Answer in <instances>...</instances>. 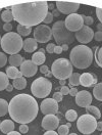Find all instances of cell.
Masks as SVG:
<instances>
[{
	"instance_id": "6da1fadb",
	"label": "cell",
	"mask_w": 102,
	"mask_h": 135,
	"mask_svg": "<svg viewBox=\"0 0 102 135\" xmlns=\"http://www.w3.org/2000/svg\"><path fill=\"white\" fill-rule=\"evenodd\" d=\"M11 11L14 21L18 23V25L31 28L33 26H39L44 21L48 13V2L34 1L16 4L11 6Z\"/></svg>"
},
{
	"instance_id": "7a4b0ae2",
	"label": "cell",
	"mask_w": 102,
	"mask_h": 135,
	"mask_svg": "<svg viewBox=\"0 0 102 135\" xmlns=\"http://www.w3.org/2000/svg\"><path fill=\"white\" fill-rule=\"evenodd\" d=\"M38 110L39 107L35 97L27 93L16 95L9 102L8 114L17 123H31L38 116Z\"/></svg>"
},
{
	"instance_id": "3957f363",
	"label": "cell",
	"mask_w": 102,
	"mask_h": 135,
	"mask_svg": "<svg viewBox=\"0 0 102 135\" xmlns=\"http://www.w3.org/2000/svg\"><path fill=\"white\" fill-rule=\"evenodd\" d=\"M94 54L92 49L83 44L74 47L69 54V61L76 69H87L93 61Z\"/></svg>"
},
{
	"instance_id": "277c9868",
	"label": "cell",
	"mask_w": 102,
	"mask_h": 135,
	"mask_svg": "<svg viewBox=\"0 0 102 135\" xmlns=\"http://www.w3.org/2000/svg\"><path fill=\"white\" fill-rule=\"evenodd\" d=\"M23 39L22 36H19L17 33L9 32L6 33L1 39V47L2 50L7 54H17L19 51L23 49Z\"/></svg>"
},
{
	"instance_id": "5b68a950",
	"label": "cell",
	"mask_w": 102,
	"mask_h": 135,
	"mask_svg": "<svg viewBox=\"0 0 102 135\" xmlns=\"http://www.w3.org/2000/svg\"><path fill=\"white\" fill-rule=\"evenodd\" d=\"M52 36L55 39L56 43L58 45H63V44H72L75 41L76 37L75 34L70 31H68V29L65 28L64 25V21H58L56 23H54L52 26Z\"/></svg>"
},
{
	"instance_id": "8992f818",
	"label": "cell",
	"mask_w": 102,
	"mask_h": 135,
	"mask_svg": "<svg viewBox=\"0 0 102 135\" xmlns=\"http://www.w3.org/2000/svg\"><path fill=\"white\" fill-rule=\"evenodd\" d=\"M52 75L58 80H67L73 74V65L67 59H58L51 66Z\"/></svg>"
},
{
	"instance_id": "52a82bcc",
	"label": "cell",
	"mask_w": 102,
	"mask_h": 135,
	"mask_svg": "<svg viewBox=\"0 0 102 135\" xmlns=\"http://www.w3.org/2000/svg\"><path fill=\"white\" fill-rule=\"evenodd\" d=\"M52 83L48 78L39 77L31 85V92L37 98H46L51 92Z\"/></svg>"
},
{
	"instance_id": "ba28073f",
	"label": "cell",
	"mask_w": 102,
	"mask_h": 135,
	"mask_svg": "<svg viewBox=\"0 0 102 135\" xmlns=\"http://www.w3.org/2000/svg\"><path fill=\"white\" fill-rule=\"evenodd\" d=\"M76 127L79 131L83 134H91L96 130L97 127V121L96 119L86 114L82 115L80 118L76 120Z\"/></svg>"
},
{
	"instance_id": "9c48e42d",
	"label": "cell",
	"mask_w": 102,
	"mask_h": 135,
	"mask_svg": "<svg viewBox=\"0 0 102 135\" xmlns=\"http://www.w3.org/2000/svg\"><path fill=\"white\" fill-rule=\"evenodd\" d=\"M65 28L70 32H78L84 27V20L82 17V15L79 13H72L68 15L67 18L64 20Z\"/></svg>"
},
{
	"instance_id": "30bf717a",
	"label": "cell",
	"mask_w": 102,
	"mask_h": 135,
	"mask_svg": "<svg viewBox=\"0 0 102 135\" xmlns=\"http://www.w3.org/2000/svg\"><path fill=\"white\" fill-rule=\"evenodd\" d=\"M52 37L51 28L46 25H39L34 31V39L39 43L48 42Z\"/></svg>"
},
{
	"instance_id": "8fae6325",
	"label": "cell",
	"mask_w": 102,
	"mask_h": 135,
	"mask_svg": "<svg viewBox=\"0 0 102 135\" xmlns=\"http://www.w3.org/2000/svg\"><path fill=\"white\" fill-rule=\"evenodd\" d=\"M75 37H76V39L79 42L82 43L84 45V44H87V43L92 41V39L94 38V32L90 27L84 25V27L81 30L76 32Z\"/></svg>"
},
{
	"instance_id": "7c38bea8",
	"label": "cell",
	"mask_w": 102,
	"mask_h": 135,
	"mask_svg": "<svg viewBox=\"0 0 102 135\" xmlns=\"http://www.w3.org/2000/svg\"><path fill=\"white\" fill-rule=\"evenodd\" d=\"M40 109L45 116L55 115L56 113H58V102L55 101L53 98H45L41 102Z\"/></svg>"
},
{
	"instance_id": "4fadbf2b",
	"label": "cell",
	"mask_w": 102,
	"mask_h": 135,
	"mask_svg": "<svg viewBox=\"0 0 102 135\" xmlns=\"http://www.w3.org/2000/svg\"><path fill=\"white\" fill-rule=\"evenodd\" d=\"M57 10L61 13L72 15L76 13V11L80 8V4L76 2H67V1H56L55 2Z\"/></svg>"
},
{
	"instance_id": "5bb4252c",
	"label": "cell",
	"mask_w": 102,
	"mask_h": 135,
	"mask_svg": "<svg viewBox=\"0 0 102 135\" xmlns=\"http://www.w3.org/2000/svg\"><path fill=\"white\" fill-rule=\"evenodd\" d=\"M59 120L55 115H47L42 120V127L46 131H54L58 128Z\"/></svg>"
},
{
	"instance_id": "9a60e30c",
	"label": "cell",
	"mask_w": 102,
	"mask_h": 135,
	"mask_svg": "<svg viewBox=\"0 0 102 135\" xmlns=\"http://www.w3.org/2000/svg\"><path fill=\"white\" fill-rule=\"evenodd\" d=\"M76 103L81 108H87L92 103V94L89 91H79L76 96Z\"/></svg>"
},
{
	"instance_id": "2e32d148",
	"label": "cell",
	"mask_w": 102,
	"mask_h": 135,
	"mask_svg": "<svg viewBox=\"0 0 102 135\" xmlns=\"http://www.w3.org/2000/svg\"><path fill=\"white\" fill-rule=\"evenodd\" d=\"M21 73L23 74V76L25 77H33L37 74V71H38V68L35 65L32 60H29L27 59L25 60L22 66H21Z\"/></svg>"
},
{
	"instance_id": "e0dca14e",
	"label": "cell",
	"mask_w": 102,
	"mask_h": 135,
	"mask_svg": "<svg viewBox=\"0 0 102 135\" xmlns=\"http://www.w3.org/2000/svg\"><path fill=\"white\" fill-rule=\"evenodd\" d=\"M80 84L84 87H90L97 84V77L91 73H84L80 77Z\"/></svg>"
},
{
	"instance_id": "ac0fdd59",
	"label": "cell",
	"mask_w": 102,
	"mask_h": 135,
	"mask_svg": "<svg viewBox=\"0 0 102 135\" xmlns=\"http://www.w3.org/2000/svg\"><path fill=\"white\" fill-rule=\"evenodd\" d=\"M38 47V42L34 38H27L23 43V49L26 52H34Z\"/></svg>"
},
{
	"instance_id": "d6986e66",
	"label": "cell",
	"mask_w": 102,
	"mask_h": 135,
	"mask_svg": "<svg viewBox=\"0 0 102 135\" xmlns=\"http://www.w3.org/2000/svg\"><path fill=\"white\" fill-rule=\"evenodd\" d=\"M14 128H16V127H14V123H13L12 120H10V119L2 121L1 124H0V130H1V132L4 133V134H8L10 132L14 131Z\"/></svg>"
},
{
	"instance_id": "ffe728a7",
	"label": "cell",
	"mask_w": 102,
	"mask_h": 135,
	"mask_svg": "<svg viewBox=\"0 0 102 135\" xmlns=\"http://www.w3.org/2000/svg\"><path fill=\"white\" fill-rule=\"evenodd\" d=\"M31 60L34 62L36 66H43V64L46 60V56H45V54L43 52L37 51V52H35L34 54L32 55V59Z\"/></svg>"
},
{
	"instance_id": "44dd1931",
	"label": "cell",
	"mask_w": 102,
	"mask_h": 135,
	"mask_svg": "<svg viewBox=\"0 0 102 135\" xmlns=\"http://www.w3.org/2000/svg\"><path fill=\"white\" fill-rule=\"evenodd\" d=\"M6 75L8 77V79H17V78H22L23 74L21 73V71H18V69L16 67H8L6 69Z\"/></svg>"
},
{
	"instance_id": "7402d4cb",
	"label": "cell",
	"mask_w": 102,
	"mask_h": 135,
	"mask_svg": "<svg viewBox=\"0 0 102 135\" xmlns=\"http://www.w3.org/2000/svg\"><path fill=\"white\" fill-rule=\"evenodd\" d=\"M8 61L10 64L11 67H21L22 64L24 62V59L21 54H13V55H10L8 59Z\"/></svg>"
},
{
	"instance_id": "603a6c76",
	"label": "cell",
	"mask_w": 102,
	"mask_h": 135,
	"mask_svg": "<svg viewBox=\"0 0 102 135\" xmlns=\"http://www.w3.org/2000/svg\"><path fill=\"white\" fill-rule=\"evenodd\" d=\"M12 85H13V88H16L17 90H23V89H25L26 86H27V79H26L25 77L17 78V79L13 80Z\"/></svg>"
},
{
	"instance_id": "cb8c5ba5",
	"label": "cell",
	"mask_w": 102,
	"mask_h": 135,
	"mask_svg": "<svg viewBox=\"0 0 102 135\" xmlns=\"http://www.w3.org/2000/svg\"><path fill=\"white\" fill-rule=\"evenodd\" d=\"M86 112H87L88 115L94 117L96 120H99V119L101 118V113H100L99 109L96 108V107H94V105H89V107H87V108H86Z\"/></svg>"
},
{
	"instance_id": "d4e9b609",
	"label": "cell",
	"mask_w": 102,
	"mask_h": 135,
	"mask_svg": "<svg viewBox=\"0 0 102 135\" xmlns=\"http://www.w3.org/2000/svg\"><path fill=\"white\" fill-rule=\"evenodd\" d=\"M9 84V79L7 75L3 72H0V91L5 90Z\"/></svg>"
},
{
	"instance_id": "484cf974",
	"label": "cell",
	"mask_w": 102,
	"mask_h": 135,
	"mask_svg": "<svg viewBox=\"0 0 102 135\" xmlns=\"http://www.w3.org/2000/svg\"><path fill=\"white\" fill-rule=\"evenodd\" d=\"M1 18H2L3 22H5V24H10V22H12V21L14 20L12 11H11V10H6V9H5L4 11H2V13H1Z\"/></svg>"
},
{
	"instance_id": "4316f807",
	"label": "cell",
	"mask_w": 102,
	"mask_h": 135,
	"mask_svg": "<svg viewBox=\"0 0 102 135\" xmlns=\"http://www.w3.org/2000/svg\"><path fill=\"white\" fill-rule=\"evenodd\" d=\"M93 95L97 100L102 101V82L97 83L93 88Z\"/></svg>"
},
{
	"instance_id": "83f0119b",
	"label": "cell",
	"mask_w": 102,
	"mask_h": 135,
	"mask_svg": "<svg viewBox=\"0 0 102 135\" xmlns=\"http://www.w3.org/2000/svg\"><path fill=\"white\" fill-rule=\"evenodd\" d=\"M17 34L19 36H29L30 34L32 33V28L30 27H26V26L17 25Z\"/></svg>"
},
{
	"instance_id": "f1b7e54d",
	"label": "cell",
	"mask_w": 102,
	"mask_h": 135,
	"mask_svg": "<svg viewBox=\"0 0 102 135\" xmlns=\"http://www.w3.org/2000/svg\"><path fill=\"white\" fill-rule=\"evenodd\" d=\"M8 107L9 103L7 101L0 98V117H3L8 113Z\"/></svg>"
},
{
	"instance_id": "f546056e",
	"label": "cell",
	"mask_w": 102,
	"mask_h": 135,
	"mask_svg": "<svg viewBox=\"0 0 102 135\" xmlns=\"http://www.w3.org/2000/svg\"><path fill=\"white\" fill-rule=\"evenodd\" d=\"M80 77H81V75L79 73H73L72 76L68 78L69 84L72 85V86H75V87L78 86V85H80Z\"/></svg>"
},
{
	"instance_id": "4dcf8cb0",
	"label": "cell",
	"mask_w": 102,
	"mask_h": 135,
	"mask_svg": "<svg viewBox=\"0 0 102 135\" xmlns=\"http://www.w3.org/2000/svg\"><path fill=\"white\" fill-rule=\"evenodd\" d=\"M65 118L69 122H74L78 119V114H76V110H68L65 113Z\"/></svg>"
},
{
	"instance_id": "1f68e13d",
	"label": "cell",
	"mask_w": 102,
	"mask_h": 135,
	"mask_svg": "<svg viewBox=\"0 0 102 135\" xmlns=\"http://www.w3.org/2000/svg\"><path fill=\"white\" fill-rule=\"evenodd\" d=\"M96 62L100 68H102V46L100 48H96Z\"/></svg>"
},
{
	"instance_id": "d6a6232c",
	"label": "cell",
	"mask_w": 102,
	"mask_h": 135,
	"mask_svg": "<svg viewBox=\"0 0 102 135\" xmlns=\"http://www.w3.org/2000/svg\"><path fill=\"white\" fill-rule=\"evenodd\" d=\"M58 134L59 135H68V132H69V128L68 127V125H61L58 128Z\"/></svg>"
},
{
	"instance_id": "836d02e7",
	"label": "cell",
	"mask_w": 102,
	"mask_h": 135,
	"mask_svg": "<svg viewBox=\"0 0 102 135\" xmlns=\"http://www.w3.org/2000/svg\"><path fill=\"white\" fill-rule=\"evenodd\" d=\"M7 60H8V59H7L6 54L3 52H0V68L4 67L7 62Z\"/></svg>"
},
{
	"instance_id": "e575fe53",
	"label": "cell",
	"mask_w": 102,
	"mask_h": 135,
	"mask_svg": "<svg viewBox=\"0 0 102 135\" xmlns=\"http://www.w3.org/2000/svg\"><path fill=\"white\" fill-rule=\"evenodd\" d=\"M82 17H83V20H84V24H85V26H89L92 25L94 23V20L92 17H86V16H84V15H82Z\"/></svg>"
},
{
	"instance_id": "d590c367",
	"label": "cell",
	"mask_w": 102,
	"mask_h": 135,
	"mask_svg": "<svg viewBox=\"0 0 102 135\" xmlns=\"http://www.w3.org/2000/svg\"><path fill=\"white\" fill-rule=\"evenodd\" d=\"M53 17H53L52 12H51V11H48V13L46 15V17L44 18V21H43V22H44L45 24H50L51 22L53 21Z\"/></svg>"
},
{
	"instance_id": "8d00e7d4",
	"label": "cell",
	"mask_w": 102,
	"mask_h": 135,
	"mask_svg": "<svg viewBox=\"0 0 102 135\" xmlns=\"http://www.w3.org/2000/svg\"><path fill=\"white\" fill-rule=\"evenodd\" d=\"M52 98H53L55 101H57V102H60V101L62 100V98H63V95H62L60 92H54Z\"/></svg>"
},
{
	"instance_id": "74e56055",
	"label": "cell",
	"mask_w": 102,
	"mask_h": 135,
	"mask_svg": "<svg viewBox=\"0 0 102 135\" xmlns=\"http://www.w3.org/2000/svg\"><path fill=\"white\" fill-rule=\"evenodd\" d=\"M55 44H53V43H49L47 46H46V51L48 52V53H53L54 52V49H55Z\"/></svg>"
},
{
	"instance_id": "f35d334b",
	"label": "cell",
	"mask_w": 102,
	"mask_h": 135,
	"mask_svg": "<svg viewBox=\"0 0 102 135\" xmlns=\"http://www.w3.org/2000/svg\"><path fill=\"white\" fill-rule=\"evenodd\" d=\"M29 131V127L27 124H22L21 126H19V133L21 134H25Z\"/></svg>"
},
{
	"instance_id": "ab89813d",
	"label": "cell",
	"mask_w": 102,
	"mask_h": 135,
	"mask_svg": "<svg viewBox=\"0 0 102 135\" xmlns=\"http://www.w3.org/2000/svg\"><path fill=\"white\" fill-rule=\"evenodd\" d=\"M94 39L98 42L102 41V31H98V32L94 33Z\"/></svg>"
},
{
	"instance_id": "60d3db41",
	"label": "cell",
	"mask_w": 102,
	"mask_h": 135,
	"mask_svg": "<svg viewBox=\"0 0 102 135\" xmlns=\"http://www.w3.org/2000/svg\"><path fill=\"white\" fill-rule=\"evenodd\" d=\"M59 92L61 93L62 95H68V93H69V88H68V86H62Z\"/></svg>"
},
{
	"instance_id": "b9f144b4",
	"label": "cell",
	"mask_w": 102,
	"mask_h": 135,
	"mask_svg": "<svg viewBox=\"0 0 102 135\" xmlns=\"http://www.w3.org/2000/svg\"><path fill=\"white\" fill-rule=\"evenodd\" d=\"M96 16L98 17L100 24H102V8H96Z\"/></svg>"
},
{
	"instance_id": "7bdbcfd3",
	"label": "cell",
	"mask_w": 102,
	"mask_h": 135,
	"mask_svg": "<svg viewBox=\"0 0 102 135\" xmlns=\"http://www.w3.org/2000/svg\"><path fill=\"white\" fill-rule=\"evenodd\" d=\"M3 30L6 31L7 33L11 32V30H12V25H11V24H4V25H3Z\"/></svg>"
},
{
	"instance_id": "ee69618b",
	"label": "cell",
	"mask_w": 102,
	"mask_h": 135,
	"mask_svg": "<svg viewBox=\"0 0 102 135\" xmlns=\"http://www.w3.org/2000/svg\"><path fill=\"white\" fill-rule=\"evenodd\" d=\"M40 72L42 73L43 75H46V74L49 72V69H48V67H47V66L43 65V66H41V68H40Z\"/></svg>"
},
{
	"instance_id": "f6af8a7d",
	"label": "cell",
	"mask_w": 102,
	"mask_h": 135,
	"mask_svg": "<svg viewBox=\"0 0 102 135\" xmlns=\"http://www.w3.org/2000/svg\"><path fill=\"white\" fill-rule=\"evenodd\" d=\"M78 92H79V91H78L76 87H73V88L69 89V93H68V94H69L70 96H76V94H78Z\"/></svg>"
},
{
	"instance_id": "bcb514c9",
	"label": "cell",
	"mask_w": 102,
	"mask_h": 135,
	"mask_svg": "<svg viewBox=\"0 0 102 135\" xmlns=\"http://www.w3.org/2000/svg\"><path fill=\"white\" fill-rule=\"evenodd\" d=\"M62 47L60 46V45H56L55 46V49H54V53H56V54H60L61 52H62Z\"/></svg>"
},
{
	"instance_id": "7dc6e473",
	"label": "cell",
	"mask_w": 102,
	"mask_h": 135,
	"mask_svg": "<svg viewBox=\"0 0 102 135\" xmlns=\"http://www.w3.org/2000/svg\"><path fill=\"white\" fill-rule=\"evenodd\" d=\"M44 135H59L57 132H55V131H46Z\"/></svg>"
},
{
	"instance_id": "c3c4849f",
	"label": "cell",
	"mask_w": 102,
	"mask_h": 135,
	"mask_svg": "<svg viewBox=\"0 0 102 135\" xmlns=\"http://www.w3.org/2000/svg\"><path fill=\"white\" fill-rule=\"evenodd\" d=\"M96 130L98 131H102V122H97V127H96Z\"/></svg>"
},
{
	"instance_id": "681fc988",
	"label": "cell",
	"mask_w": 102,
	"mask_h": 135,
	"mask_svg": "<svg viewBox=\"0 0 102 135\" xmlns=\"http://www.w3.org/2000/svg\"><path fill=\"white\" fill-rule=\"evenodd\" d=\"M52 15H53V17H59L60 12L57 10V8L56 9H53V11H52Z\"/></svg>"
},
{
	"instance_id": "f907efd6",
	"label": "cell",
	"mask_w": 102,
	"mask_h": 135,
	"mask_svg": "<svg viewBox=\"0 0 102 135\" xmlns=\"http://www.w3.org/2000/svg\"><path fill=\"white\" fill-rule=\"evenodd\" d=\"M6 91H8V92H11L12 90H13V85H11V84H8V86L6 87V89H5Z\"/></svg>"
},
{
	"instance_id": "816d5d0a",
	"label": "cell",
	"mask_w": 102,
	"mask_h": 135,
	"mask_svg": "<svg viewBox=\"0 0 102 135\" xmlns=\"http://www.w3.org/2000/svg\"><path fill=\"white\" fill-rule=\"evenodd\" d=\"M61 47H62V50H63V51H67L68 49V44H63V45H61Z\"/></svg>"
},
{
	"instance_id": "f5cc1de1",
	"label": "cell",
	"mask_w": 102,
	"mask_h": 135,
	"mask_svg": "<svg viewBox=\"0 0 102 135\" xmlns=\"http://www.w3.org/2000/svg\"><path fill=\"white\" fill-rule=\"evenodd\" d=\"M6 135H22L19 132H17V131H12V132H10V133H8V134Z\"/></svg>"
},
{
	"instance_id": "db71d44e",
	"label": "cell",
	"mask_w": 102,
	"mask_h": 135,
	"mask_svg": "<svg viewBox=\"0 0 102 135\" xmlns=\"http://www.w3.org/2000/svg\"><path fill=\"white\" fill-rule=\"evenodd\" d=\"M59 84L61 86H65V80H59Z\"/></svg>"
},
{
	"instance_id": "11a10c76",
	"label": "cell",
	"mask_w": 102,
	"mask_h": 135,
	"mask_svg": "<svg viewBox=\"0 0 102 135\" xmlns=\"http://www.w3.org/2000/svg\"><path fill=\"white\" fill-rule=\"evenodd\" d=\"M48 9H54V5H53V3L48 4Z\"/></svg>"
},
{
	"instance_id": "9f6ffc18",
	"label": "cell",
	"mask_w": 102,
	"mask_h": 135,
	"mask_svg": "<svg viewBox=\"0 0 102 135\" xmlns=\"http://www.w3.org/2000/svg\"><path fill=\"white\" fill-rule=\"evenodd\" d=\"M97 28H98V30H99V31H101V30H102V24H100V23H99V24L97 25Z\"/></svg>"
},
{
	"instance_id": "6f0895ef",
	"label": "cell",
	"mask_w": 102,
	"mask_h": 135,
	"mask_svg": "<svg viewBox=\"0 0 102 135\" xmlns=\"http://www.w3.org/2000/svg\"><path fill=\"white\" fill-rule=\"evenodd\" d=\"M51 75H52V73H51V72H48V73L46 74V77H51Z\"/></svg>"
},
{
	"instance_id": "680465c9",
	"label": "cell",
	"mask_w": 102,
	"mask_h": 135,
	"mask_svg": "<svg viewBox=\"0 0 102 135\" xmlns=\"http://www.w3.org/2000/svg\"><path fill=\"white\" fill-rule=\"evenodd\" d=\"M39 51H41V52H43V53H44V52H45V50H44V49H43V48H41V49H40V50Z\"/></svg>"
},
{
	"instance_id": "91938a15",
	"label": "cell",
	"mask_w": 102,
	"mask_h": 135,
	"mask_svg": "<svg viewBox=\"0 0 102 135\" xmlns=\"http://www.w3.org/2000/svg\"><path fill=\"white\" fill-rule=\"evenodd\" d=\"M70 126H72V124H70V123H68V128H70Z\"/></svg>"
},
{
	"instance_id": "94428289",
	"label": "cell",
	"mask_w": 102,
	"mask_h": 135,
	"mask_svg": "<svg viewBox=\"0 0 102 135\" xmlns=\"http://www.w3.org/2000/svg\"><path fill=\"white\" fill-rule=\"evenodd\" d=\"M68 135H78V134H76V133H70V134H68Z\"/></svg>"
},
{
	"instance_id": "6125c7cd",
	"label": "cell",
	"mask_w": 102,
	"mask_h": 135,
	"mask_svg": "<svg viewBox=\"0 0 102 135\" xmlns=\"http://www.w3.org/2000/svg\"><path fill=\"white\" fill-rule=\"evenodd\" d=\"M1 39H2V38H1V36H0V44H1Z\"/></svg>"
},
{
	"instance_id": "be15d7a7",
	"label": "cell",
	"mask_w": 102,
	"mask_h": 135,
	"mask_svg": "<svg viewBox=\"0 0 102 135\" xmlns=\"http://www.w3.org/2000/svg\"><path fill=\"white\" fill-rule=\"evenodd\" d=\"M0 124H1V122H0Z\"/></svg>"
},
{
	"instance_id": "e7e4bbea",
	"label": "cell",
	"mask_w": 102,
	"mask_h": 135,
	"mask_svg": "<svg viewBox=\"0 0 102 135\" xmlns=\"http://www.w3.org/2000/svg\"><path fill=\"white\" fill-rule=\"evenodd\" d=\"M101 135H102V133H101Z\"/></svg>"
}]
</instances>
